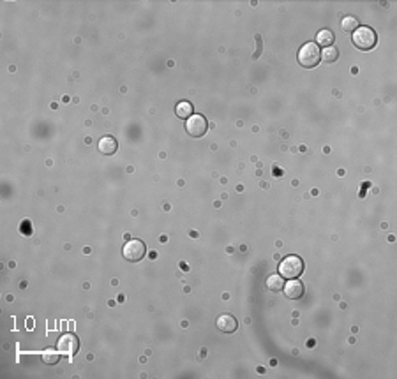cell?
<instances>
[{"mask_svg": "<svg viewBox=\"0 0 397 379\" xmlns=\"http://www.w3.org/2000/svg\"><path fill=\"white\" fill-rule=\"evenodd\" d=\"M322 60V50L318 48L316 43H306L299 50V64L302 67H316Z\"/></svg>", "mask_w": 397, "mask_h": 379, "instance_id": "cell-1", "label": "cell"}, {"mask_svg": "<svg viewBox=\"0 0 397 379\" xmlns=\"http://www.w3.org/2000/svg\"><path fill=\"white\" fill-rule=\"evenodd\" d=\"M351 41H353V44L358 48V50L367 51V50H372V48L376 46L378 37H376L374 30L369 29V27H358V29L353 32V39Z\"/></svg>", "mask_w": 397, "mask_h": 379, "instance_id": "cell-2", "label": "cell"}, {"mask_svg": "<svg viewBox=\"0 0 397 379\" xmlns=\"http://www.w3.org/2000/svg\"><path fill=\"white\" fill-rule=\"evenodd\" d=\"M304 272V261L299 256H288L279 265V274L284 279H299Z\"/></svg>", "mask_w": 397, "mask_h": 379, "instance_id": "cell-3", "label": "cell"}, {"mask_svg": "<svg viewBox=\"0 0 397 379\" xmlns=\"http://www.w3.org/2000/svg\"><path fill=\"white\" fill-rule=\"evenodd\" d=\"M147 252V247L141 240H129L126 243V247L122 249V256L126 258L127 261L131 263H136V261H141Z\"/></svg>", "mask_w": 397, "mask_h": 379, "instance_id": "cell-4", "label": "cell"}, {"mask_svg": "<svg viewBox=\"0 0 397 379\" xmlns=\"http://www.w3.org/2000/svg\"><path fill=\"white\" fill-rule=\"evenodd\" d=\"M207 129H209V123L203 118L202 115H191L185 120V133L192 138H202L205 136Z\"/></svg>", "mask_w": 397, "mask_h": 379, "instance_id": "cell-5", "label": "cell"}, {"mask_svg": "<svg viewBox=\"0 0 397 379\" xmlns=\"http://www.w3.org/2000/svg\"><path fill=\"white\" fill-rule=\"evenodd\" d=\"M78 347H79V340L74 333H64L57 342V349L62 354H65V356H74L78 353Z\"/></svg>", "mask_w": 397, "mask_h": 379, "instance_id": "cell-6", "label": "cell"}, {"mask_svg": "<svg viewBox=\"0 0 397 379\" xmlns=\"http://www.w3.org/2000/svg\"><path fill=\"white\" fill-rule=\"evenodd\" d=\"M217 328L223 333H233V332H237L238 323L231 314H223L217 318Z\"/></svg>", "mask_w": 397, "mask_h": 379, "instance_id": "cell-7", "label": "cell"}, {"mask_svg": "<svg viewBox=\"0 0 397 379\" xmlns=\"http://www.w3.org/2000/svg\"><path fill=\"white\" fill-rule=\"evenodd\" d=\"M99 147V152H101L103 156H113L117 150H119V145H117V140L112 136H105L99 140L97 143Z\"/></svg>", "mask_w": 397, "mask_h": 379, "instance_id": "cell-8", "label": "cell"}, {"mask_svg": "<svg viewBox=\"0 0 397 379\" xmlns=\"http://www.w3.org/2000/svg\"><path fill=\"white\" fill-rule=\"evenodd\" d=\"M282 289H284V295L288 296V298H291V300H296V298H300V296L304 295L302 282L296 281V279H289V282Z\"/></svg>", "mask_w": 397, "mask_h": 379, "instance_id": "cell-9", "label": "cell"}, {"mask_svg": "<svg viewBox=\"0 0 397 379\" xmlns=\"http://www.w3.org/2000/svg\"><path fill=\"white\" fill-rule=\"evenodd\" d=\"M267 288L270 291H281L284 288V277L281 274H274L267 279Z\"/></svg>", "mask_w": 397, "mask_h": 379, "instance_id": "cell-10", "label": "cell"}, {"mask_svg": "<svg viewBox=\"0 0 397 379\" xmlns=\"http://www.w3.org/2000/svg\"><path fill=\"white\" fill-rule=\"evenodd\" d=\"M316 43L322 44L323 48L332 46V43H334V34L330 32V30H320V32H318V36H316Z\"/></svg>", "mask_w": 397, "mask_h": 379, "instance_id": "cell-11", "label": "cell"}, {"mask_svg": "<svg viewBox=\"0 0 397 379\" xmlns=\"http://www.w3.org/2000/svg\"><path fill=\"white\" fill-rule=\"evenodd\" d=\"M177 116L178 118H184V120H187L189 116L192 115V106L189 104V102H185V101H182V102H178L177 104Z\"/></svg>", "mask_w": 397, "mask_h": 379, "instance_id": "cell-12", "label": "cell"}, {"mask_svg": "<svg viewBox=\"0 0 397 379\" xmlns=\"http://www.w3.org/2000/svg\"><path fill=\"white\" fill-rule=\"evenodd\" d=\"M60 351L58 349H46L43 353V360H44V363H48V365H55V363H58V360H60Z\"/></svg>", "mask_w": 397, "mask_h": 379, "instance_id": "cell-13", "label": "cell"}, {"mask_svg": "<svg viewBox=\"0 0 397 379\" xmlns=\"http://www.w3.org/2000/svg\"><path fill=\"white\" fill-rule=\"evenodd\" d=\"M341 29L344 30V32H355V30L358 29V22L355 16H346V18L341 22Z\"/></svg>", "mask_w": 397, "mask_h": 379, "instance_id": "cell-14", "label": "cell"}, {"mask_svg": "<svg viewBox=\"0 0 397 379\" xmlns=\"http://www.w3.org/2000/svg\"><path fill=\"white\" fill-rule=\"evenodd\" d=\"M339 58V50L334 46H329L325 50H322V60L325 62H336Z\"/></svg>", "mask_w": 397, "mask_h": 379, "instance_id": "cell-15", "label": "cell"}]
</instances>
